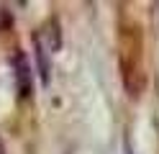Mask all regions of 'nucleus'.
Masks as SVG:
<instances>
[{
  "instance_id": "obj_1",
  "label": "nucleus",
  "mask_w": 159,
  "mask_h": 154,
  "mask_svg": "<svg viewBox=\"0 0 159 154\" xmlns=\"http://www.w3.org/2000/svg\"><path fill=\"white\" fill-rule=\"evenodd\" d=\"M34 44H36V57H39L41 80H44V82H49V69H52L54 54L59 51V46H62V34H59L57 21H49V23H44L41 28L36 31Z\"/></svg>"
},
{
  "instance_id": "obj_2",
  "label": "nucleus",
  "mask_w": 159,
  "mask_h": 154,
  "mask_svg": "<svg viewBox=\"0 0 159 154\" xmlns=\"http://www.w3.org/2000/svg\"><path fill=\"white\" fill-rule=\"evenodd\" d=\"M0 154H3V141H0Z\"/></svg>"
}]
</instances>
